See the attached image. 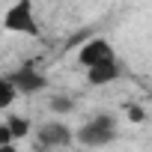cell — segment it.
Listing matches in <instances>:
<instances>
[{
	"label": "cell",
	"mask_w": 152,
	"mask_h": 152,
	"mask_svg": "<svg viewBox=\"0 0 152 152\" xmlns=\"http://www.w3.org/2000/svg\"><path fill=\"white\" fill-rule=\"evenodd\" d=\"M78 60H81V66L93 69V66H99V63H107V60H116V57H113V48H110V42L99 36V39H90V42H84V45H81V51H78Z\"/></svg>",
	"instance_id": "cell-4"
},
{
	"label": "cell",
	"mask_w": 152,
	"mask_h": 152,
	"mask_svg": "<svg viewBox=\"0 0 152 152\" xmlns=\"http://www.w3.org/2000/svg\"><path fill=\"white\" fill-rule=\"evenodd\" d=\"M3 125L9 128V134H12V140H15V137H24V134L30 131V125H27V119H24V116H9V119H6Z\"/></svg>",
	"instance_id": "cell-8"
},
{
	"label": "cell",
	"mask_w": 152,
	"mask_h": 152,
	"mask_svg": "<svg viewBox=\"0 0 152 152\" xmlns=\"http://www.w3.org/2000/svg\"><path fill=\"white\" fill-rule=\"evenodd\" d=\"M48 107H51L54 113H69V110L75 107V102H72L69 96H54V99L48 102Z\"/></svg>",
	"instance_id": "cell-9"
},
{
	"label": "cell",
	"mask_w": 152,
	"mask_h": 152,
	"mask_svg": "<svg viewBox=\"0 0 152 152\" xmlns=\"http://www.w3.org/2000/svg\"><path fill=\"white\" fill-rule=\"evenodd\" d=\"M3 27L9 33H24V36H39V24H36V15H33V3L30 0H18L12 3L3 15Z\"/></svg>",
	"instance_id": "cell-2"
},
{
	"label": "cell",
	"mask_w": 152,
	"mask_h": 152,
	"mask_svg": "<svg viewBox=\"0 0 152 152\" xmlns=\"http://www.w3.org/2000/svg\"><path fill=\"white\" fill-rule=\"evenodd\" d=\"M78 140H81V146H90V149H99V146L113 143V140H116V116H113V113H99V116H93L90 122L81 125Z\"/></svg>",
	"instance_id": "cell-1"
},
{
	"label": "cell",
	"mask_w": 152,
	"mask_h": 152,
	"mask_svg": "<svg viewBox=\"0 0 152 152\" xmlns=\"http://www.w3.org/2000/svg\"><path fill=\"white\" fill-rule=\"evenodd\" d=\"M128 116H131V122H143V107H137V104H128Z\"/></svg>",
	"instance_id": "cell-10"
},
{
	"label": "cell",
	"mask_w": 152,
	"mask_h": 152,
	"mask_svg": "<svg viewBox=\"0 0 152 152\" xmlns=\"http://www.w3.org/2000/svg\"><path fill=\"white\" fill-rule=\"evenodd\" d=\"M15 99H18L15 87L9 84V78H6V75H0V110H6V107H9Z\"/></svg>",
	"instance_id": "cell-7"
},
{
	"label": "cell",
	"mask_w": 152,
	"mask_h": 152,
	"mask_svg": "<svg viewBox=\"0 0 152 152\" xmlns=\"http://www.w3.org/2000/svg\"><path fill=\"white\" fill-rule=\"evenodd\" d=\"M119 63L116 60H107V63H99V66H93L90 72H87V81L93 84V87H104V84H113L116 78H119Z\"/></svg>",
	"instance_id": "cell-6"
},
{
	"label": "cell",
	"mask_w": 152,
	"mask_h": 152,
	"mask_svg": "<svg viewBox=\"0 0 152 152\" xmlns=\"http://www.w3.org/2000/svg\"><path fill=\"white\" fill-rule=\"evenodd\" d=\"M9 143H12V134H9V128L3 122H0V146H9Z\"/></svg>",
	"instance_id": "cell-11"
},
{
	"label": "cell",
	"mask_w": 152,
	"mask_h": 152,
	"mask_svg": "<svg viewBox=\"0 0 152 152\" xmlns=\"http://www.w3.org/2000/svg\"><path fill=\"white\" fill-rule=\"evenodd\" d=\"M0 152H18V149H15V146L9 143V146H0Z\"/></svg>",
	"instance_id": "cell-12"
},
{
	"label": "cell",
	"mask_w": 152,
	"mask_h": 152,
	"mask_svg": "<svg viewBox=\"0 0 152 152\" xmlns=\"http://www.w3.org/2000/svg\"><path fill=\"white\" fill-rule=\"evenodd\" d=\"M36 140H39L42 149H63V146L72 143V131H69L66 122L51 119V122H45V125L36 131Z\"/></svg>",
	"instance_id": "cell-3"
},
{
	"label": "cell",
	"mask_w": 152,
	"mask_h": 152,
	"mask_svg": "<svg viewBox=\"0 0 152 152\" xmlns=\"http://www.w3.org/2000/svg\"><path fill=\"white\" fill-rule=\"evenodd\" d=\"M9 78V84L15 87V93L21 96H30V93H39V90H45L48 87V81H45V75L42 72H33V69H15L12 75H6Z\"/></svg>",
	"instance_id": "cell-5"
}]
</instances>
